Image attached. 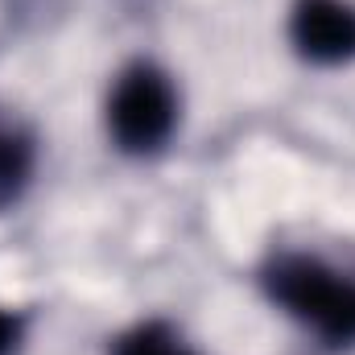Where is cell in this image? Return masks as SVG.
Listing matches in <instances>:
<instances>
[{
	"mask_svg": "<svg viewBox=\"0 0 355 355\" xmlns=\"http://www.w3.org/2000/svg\"><path fill=\"white\" fill-rule=\"evenodd\" d=\"M293 42L314 62H343L355 54V8L343 0H302L293 12Z\"/></svg>",
	"mask_w": 355,
	"mask_h": 355,
	"instance_id": "3957f363",
	"label": "cell"
},
{
	"mask_svg": "<svg viewBox=\"0 0 355 355\" xmlns=\"http://www.w3.org/2000/svg\"><path fill=\"white\" fill-rule=\"evenodd\" d=\"M116 355H186L182 347H174V339L170 335H162V331H137V335H128L124 343H120V352Z\"/></svg>",
	"mask_w": 355,
	"mask_h": 355,
	"instance_id": "5b68a950",
	"label": "cell"
},
{
	"mask_svg": "<svg viewBox=\"0 0 355 355\" xmlns=\"http://www.w3.org/2000/svg\"><path fill=\"white\" fill-rule=\"evenodd\" d=\"M29 170V149L17 137H0V194H12Z\"/></svg>",
	"mask_w": 355,
	"mask_h": 355,
	"instance_id": "277c9868",
	"label": "cell"
},
{
	"mask_svg": "<svg viewBox=\"0 0 355 355\" xmlns=\"http://www.w3.org/2000/svg\"><path fill=\"white\" fill-rule=\"evenodd\" d=\"M17 347V318L0 310V355H8Z\"/></svg>",
	"mask_w": 355,
	"mask_h": 355,
	"instance_id": "8992f818",
	"label": "cell"
},
{
	"mask_svg": "<svg viewBox=\"0 0 355 355\" xmlns=\"http://www.w3.org/2000/svg\"><path fill=\"white\" fill-rule=\"evenodd\" d=\"M272 293L327 339H355V285L314 261H285L272 272Z\"/></svg>",
	"mask_w": 355,
	"mask_h": 355,
	"instance_id": "6da1fadb",
	"label": "cell"
},
{
	"mask_svg": "<svg viewBox=\"0 0 355 355\" xmlns=\"http://www.w3.org/2000/svg\"><path fill=\"white\" fill-rule=\"evenodd\" d=\"M107 124L116 141L132 153L157 149L174 128V91L153 67H132L107 103Z\"/></svg>",
	"mask_w": 355,
	"mask_h": 355,
	"instance_id": "7a4b0ae2",
	"label": "cell"
}]
</instances>
